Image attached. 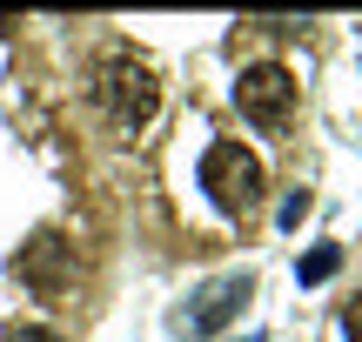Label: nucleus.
<instances>
[{
  "mask_svg": "<svg viewBox=\"0 0 362 342\" xmlns=\"http://www.w3.org/2000/svg\"><path fill=\"white\" fill-rule=\"evenodd\" d=\"M336 269H342V242H322V249H309V255L296 262V282H302V289H322Z\"/></svg>",
  "mask_w": 362,
  "mask_h": 342,
  "instance_id": "6",
  "label": "nucleus"
},
{
  "mask_svg": "<svg viewBox=\"0 0 362 342\" xmlns=\"http://www.w3.org/2000/svg\"><path fill=\"white\" fill-rule=\"evenodd\" d=\"M13 276H21L34 295H61L67 276H74V249H67L61 235H34L21 255H13Z\"/></svg>",
  "mask_w": 362,
  "mask_h": 342,
  "instance_id": "5",
  "label": "nucleus"
},
{
  "mask_svg": "<svg viewBox=\"0 0 362 342\" xmlns=\"http://www.w3.org/2000/svg\"><path fill=\"white\" fill-rule=\"evenodd\" d=\"M302 215H309V195H302V188H296V195H288L282 208H275V222H282V235H288V228L302 222Z\"/></svg>",
  "mask_w": 362,
  "mask_h": 342,
  "instance_id": "7",
  "label": "nucleus"
},
{
  "mask_svg": "<svg viewBox=\"0 0 362 342\" xmlns=\"http://www.w3.org/2000/svg\"><path fill=\"white\" fill-rule=\"evenodd\" d=\"M7 342H61V336H54V329H13Z\"/></svg>",
  "mask_w": 362,
  "mask_h": 342,
  "instance_id": "9",
  "label": "nucleus"
},
{
  "mask_svg": "<svg viewBox=\"0 0 362 342\" xmlns=\"http://www.w3.org/2000/svg\"><path fill=\"white\" fill-rule=\"evenodd\" d=\"M235 342H262V336H235Z\"/></svg>",
  "mask_w": 362,
  "mask_h": 342,
  "instance_id": "10",
  "label": "nucleus"
},
{
  "mask_svg": "<svg viewBox=\"0 0 362 342\" xmlns=\"http://www.w3.org/2000/svg\"><path fill=\"white\" fill-rule=\"evenodd\" d=\"M94 101L107 107V121H121V128H141L148 114H155L161 88L155 74H148V61H134V54H101V67H94Z\"/></svg>",
  "mask_w": 362,
  "mask_h": 342,
  "instance_id": "2",
  "label": "nucleus"
},
{
  "mask_svg": "<svg viewBox=\"0 0 362 342\" xmlns=\"http://www.w3.org/2000/svg\"><path fill=\"white\" fill-rule=\"evenodd\" d=\"M255 302V276L248 269H235V276H215L202 295L188 302V329H202V336H215V329H228L242 309Z\"/></svg>",
  "mask_w": 362,
  "mask_h": 342,
  "instance_id": "4",
  "label": "nucleus"
},
{
  "mask_svg": "<svg viewBox=\"0 0 362 342\" xmlns=\"http://www.w3.org/2000/svg\"><path fill=\"white\" fill-rule=\"evenodd\" d=\"M235 107H242L255 128H288V114H296V74L275 61L248 67L242 81H235Z\"/></svg>",
  "mask_w": 362,
  "mask_h": 342,
  "instance_id": "3",
  "label": "nucleus"
},
{
  "mask_svg": "<svg viewBox=\"0 0 362 342\" xmlns=\"http://www.w3.org/2000/svg\"><path fill=\"white\" fill-rule=\"evenodd\" d=\"M194 182H202V195L215 201L221 215H235V222H242V215L262 208V188H269V175H262V161L248 155L242 141H215V148L202 155V175H194Z\"/></svg>",
  "mask_w": 362,
  "mask_h": 342,
  "instance_id": "1",
  "label": "nucleus"
},
{
  "mask_svg": "<svg viewBox=\"0 0 362 342\" xmlns=\"http://www.w3.org/2000/svg\"><path fill=\"white\" fill-rule=\"evenodd\" d=\"M342 336L362 342V295H349V302H342Z\"/></svg>",
  "mask_w": 362,
  "mask_h": 342,
  "instance_id": "8",
  "label": "nucleus"
}]
</instances>
